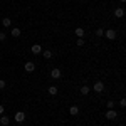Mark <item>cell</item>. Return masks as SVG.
<instances>
[{
  "label": "cell",
  "instance_id": "ffe728a7",
  "mask_svg": "<svg viewBox=\"0 0 126 126\" xmlns=\"http://www.w3.org/2000/svg\"><path fill=\"white\" fill-rule=\"evenodd\" d=\"M7 39V34L5 32H0V40H5Z\"/></svg>",
  "mask_w": 126,
  "mask_h": 126
},
{
  "label": "cell",
  "instance_id": "3957f363",
  "mask_svg": "<svg viewBox=\"0 0 126 126\" xmlns=\"http://www.w3.org/2000/svg\"><path fill=\"white\" fill-rule=\"evenodd\" d=\"M94 91H96V93H103V91H104V84H103V81L94 82Z\"/></svg>",
  "mask_w": 126,
  "mask_h": 126
},
{
  "label": "cell",
  "instance_id": "5b68a950",
  "mask_svg": "<svg viewBox=\"0 0 126 126\" xmlns=\"http://www.w3.org/2000/svg\"><path fill=\"white\" fill-rule=\"evenodd\" d=\"M30 52H32V54H35V56H37V54H40V52H42V47H40L39 44H34V46H32V47H30Z\"/></svg>",
  "mask_w": 126,
  "mask_h": 126
},
{
  "label": "cell",
  "instance_id": "9a60e30c",
  "mask_svg": "<svg viewBox=\"0 0 126 126\" xmlns=\"http://www.w3.org/2000/svg\"><path fill=\"white\" fill-rule=\"evenodd\" d=\"M76 35H78V37H84V29L78 27V29H76Z\"/></svg>",
  "mask_w": 126,
  "mask_h": 126
},
{
  "label": "cell",
  "instance_id": "e0dca14e",
  "mask_svg": "<svg viewBox=\"0 0 126 126\" xmlns=\"http://www.w3.org/2000/svg\"><path fill=\"white\" fill-rule=\"evenodd\" d=\"M42 56H44L46 59H50V57H52V52H50V50H44V52H42Z\"/></svg>",
  "mask_w": 126,
  "mask_h": 126
},
{
  "label": "cell",
  "instance_id": "8992f818",
  "mask_svg": "<svg viewBox=\"0 0 126 126\" xmlns=\"http://www.w3.org/2000/svg\"><path fill=\"white\" fill-rule=\"evenodd\" d=\"M15 121H17V123H24V121H25V114H24L22 111L15 113Z\"/></svg>",
  "mask_w": 126,
  "mask_h": 126
},
{
  "label": "cell",
  "instance_id": "277c9868",
  "mask_svg": "<svg viewBox=\"0 0 126 126\" xmlns=\"http://www.w3.org/2000/svg\"><path fill=\"white\" fill-rule=\"evenodd\" d=\"M106 118H108V119H116L118 113L114 111V109H108V111H106Z\"/></svg>",
  "mask_w": 126,
  "mask_h": 126
},
{
  "label": "cell",
  "instance_id": "7a4b0ae2",
  "mask_svg": "<svg viewBox=\"0 0 126 126\" xmlns=\"http://www.w3.org/2000/svg\"><path fill=\"white\" fill-rule=\"evenodd\" d=\"M61 76H62V74H61V69H52V71H50V78L52 79H61Z\"/></svg>",
  "mask_w": 126,
  "mask_h": 126
},
{
  "label": "cell",
  "instance_id": "7402d4cb",
  "mask_svg": "<svg viewBox=\"0 0 126 126\" xmlns=\"http://www.w3.org/2000/svg\"><path fill=\"white\" fill-rule=\"evenodd\" d=\"M3 87H5V81H3V79H0V89H3Z\"/></svg>",
  "mask_w": 126,
  "mask_h": 126
},
{
  "label": "cell",
  "instance_id": "5bb4252c",
  "mask_svg": "<svg viewBox=\"0 0 126 126\" xmlns=\"http://www.w3.org/2000/svg\"><path fill=\"white\" fill-rule=\"evenodd\" d=\"M81 94H82V96H87V94H89V87L82 86V87H81Z\"/></svg>",
  "mask_w": 126,
  "mask_h": 126
},
{
  "label": "cell",
  "instance_id": "30bf717a",
  "mask_svg": "<svg viewBox=\"0 0 126 126\" xmlns=\"http://www.w3.org/2000/svg\"><path fill=\"white\" fill-rule=\"evenodd\" d=\"M69 113H71L72 116H78V114H79V108H78V106H71Z\"/></svg>",
  "mask_w": 126,
  "mask_h": 126
},
{
  "label": "cell",
  "instance_id": "2e32d148",
  "mask_svg": "<svg viewBox=\"0 0 126 126\" xmlns=\"http://www.w3.org/2000/svg\"><path fill=\"white\" fill-rule=\"evenodd\" d=\"M106 106H108V109H114V106H116V103L109 99V101H108V103H106Z\"/></svg>",
  "mask_w": 126,
  "mask_h": 126
},
{
  "label": "cell",
  "instance_id": "d4e9b609",
  "mask_svg": "<svg viewBox=\"0 0 126 126\" xmlns=\"http://www.w3.org/2000/svg\"><path fill=\"white\" fill-rule=\"evenodd\" d=\"M82 2H84V0H82Z\"/></svg>",
  "mask_w": 126,
  "mask_h": 126
},
{
  "label": "cell",
  "instance_id": "ba28073f",
  "mask_svg": "<svg viewBox=\"0 0 126 126\" xmlns=\"http://www.w3.org/2000/svg\"><path fill=\"white\" fill-rule=\"evenodd\" d=\"M24 67H25V71H27V72H32V71L35 69V64L29 61V62H25V66H24Z\"/></svg>",
  "mask_w": 126,
  "mask_h": 126
},
{
  "label": "cell",
  "instance_id": "d6986e66",
  "mask_svg": "<svg viewBox=\"0 0 126 126\" xmlns=\"http://www.w3.org/2000/svg\"><path fill=\"white\" fill-rule=\"evenodd\" d=\"M78 46H79V47L84 46V39H82V37H78Z\"/></svg>",
  "mask_w": 126,
  "mask_h": 126
},
{
  "label": "cell",
  "instance_id": "44dd1931",
  "mask_svg": "<svg viewBox=\"0 0 126 126\" xmlns=\"http://www.w3.org/2000/svg\"><path fill=\"white\" fill-rule=\"evenodd\" d=\"M119 106H121V108H125V106H126V99H125V97L119 101Z\"/></svg>",
  "mask_w": 126,
  "mask_h": 126
},
{
  "label": "cell",
  "instance_id": "6da1fadb",
  "mask_svg": "<svg viewBox=\"0 0 126 126\" xmlns=\"http://www.w3.org/2000/svg\"><path fill=\"white\" fill-rule=\"evenodd\" d=\"M104 37L109 39V40H114V39H116V30H114V29L106 30V32H104Z\"/></svg>",
  "mask_w": 126,
  "mask_h": 126
},
{
  "label": "cell",
  "instance_id": "9c48e42d",
  "mask_svg": "<svg viewBox=\"0 0 126 126\" xmlns=\"http://www.w3.org/2000/svg\"><path fill=\"white\" fill-rule=\"evenodd\" d=\"M123 15H125V9H116V10H114V17L121 19Z\"/></svg>",
  "mask_w": 126,
  "mask_h": 126
},
{
  "label": "cell",
  "instance_id": "52a82bcc",
  "mask_svg": "<svg viewBox=\"0 0 126 126\" xmlns=\"http://www.w3.org/2000/svg\"><path fill=\"white\" fill-rule=\"evenodd\" d=\"M9 123H10L9 116H5V114H0V125H2V126H9Z\"/></svg>",
  "mask_w": 126,
  "mask_h": 126
},
{
  "label": "cell",
  "instance_id": "7c38bea8",
  "mask_svg": "<svg viewBox=\"0 0 126 126\" xmlns=\"http://www.w3.org/2000/svg\"><path fill=\"white\" fill-rule=\"evenodd\" d=\"M2 25H3V27H10V25H12V20H10L9 17H5V19L2 20Z\"/></svg>",
  "mask_w": 126,
  "mask_h": 126
},
{
  "label": "cell",
  "instance_id": "603a6c76",
  "mask_svg": "<svg viewBox=\"0 0 126 126\" xmlns=\"http://www.w3.org/2000/svg\"><path fill=\"white\" fill-rule=\"evenodd\" d=\"M0 114H3V106L0 104Z\"/></svg>",
  "mask_w": 126,
  "mask_h": 126
},
{
  "label": "cell",
  "instance_id": "4fadbf2b",
  "mask_svg": "<svg viewBox=\"0 0 126 126\" xmlns=\"http://www.w3.org/2000/svg\"><path fill=\"white\" fill-rule=\"evenodd\" d=\"M49 94H50V96H56V94H57V87L56 86H49Z\"/></svg>",
  "mask_w": 126,
  "mask_h": 126
},
{
  "label": "cell",
  "instance_id": "ac0fdd59",
  "mask_svg": "<svg viewBox=\"0 0 126 126\" xmlns=\"http://www.w3.org/2000/svg\"><path fill=\"white\" fill-rule=\"evenodd\" d=\"M96 35H97V37H103V35H104L103 29H97V30H96Z\"/></svg>",
  "mask_w": 126,
  "mask_h": 126
},
{
  "label": "cell",
  "instance_id": "8fae6325",
  "mask_svg": "<svg viewBox=\"0 0 126 126\" xmlns=\"http://www.w3.org/2000/svg\"><path fill=\"white\" fill-rule=\"evenodd\" d=\"M10 34H12V37H20V34H22V32H20V29H17V27H14Z\"/></svg>",
  "mask_w": 126,
  "mask_h": 126
},
{
  "label": "cell",
  "instance_id": "cb8c5ba5",
  "mask_svg": "<svg viewBox=\"0 0 126 126\" xmlns=\"http://www.w3.org/2000/svg\"><path fill=\"white\" fill-rule=\"evenodd\" d=\"M119 2H126V0H119Z\"/></svg>",
  "mask_w": 126,
  "mask_h": 126
}]
</instances>
